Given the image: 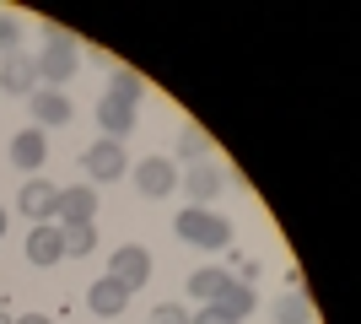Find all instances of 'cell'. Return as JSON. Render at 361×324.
<instances>
[{
	"instance_id": "10",
	"label": "cell",
	"mask_w": 361,
	"mask_h": 324,
	"mask_svg": "<svg viewBox=\"0 0 361 324\" xmlns=\"http://www.w3.org/2000/svg\"><path fill=\"white\" fill-rule=\"evenodd\" d=\"M92 216H97V189L92 184L60 189V205H54V222H60V227H81V222H92Z\"/></svg>"
},
{
	"instance_id": "11",
	"label": "cell",
	"mask_w": 361,
	"mask_h": 324,
	"mask_svg": "<svg viewBox=\"0 0 361 324\" xmlns=\"http://www.w3.org/2000/svg\"><path fill=\"white\" fill-rule=\"evenodd\" d=\"M44 162H49V140H44V130H38V124H27L22 136H11V168L44 173Z\"/></svg>"
},
{
	"instance_id": "26",
	"label": "cell",
	"mask_w": 361,
	"mask_h": 324,
	"mask_svg": "<svg viewBox=\"0 0 361 324\" xmlns=\"http://www.w3.org/2000/svg\"><path fill=\"white\" fill-rule=\"evenodd\" d=\"M0 324H16V319H6V313H0Z\"/></svg>"
},
{
	"instance_id": "6",
	"label": "cell",
	"mask_w": 361,
	"mask_h": 324,
	"mask_svg": "<svg viewBox=\"0 0 361 324\" xmlns=\"http://www.w3.org/2000/svg\"><path fill=\"white\" fill-rule=\"evenodd\" d=\"M16 205H22V216H27L32 227H38V222H54V205H60V184H49L44 173H32L27 184H22V195H16Z\"/></svg>"
},
{
	"instance_id": "14",
	"label": "cell",
	"mask_w": 361,
	"mask_h": 324,
	"mask_svg": "<svg viewBox=\"0 0 361 324\" xmlns=\"http://www.w3.org/2000/svg\"><path fill=\"white\" fill-rule=\"evenodd\" d=\"M254 303H259V292L248 287V281H238V276L226 281V287H221V297H216V308H221L232 324H243V319H248V313H254Z\"/></svg>"
},
{
	"instance_id": "21",
	"label": "cell",
	"mask_w": 361,
	"mask_h": 324,
	"mask_svg": "<svg viewBox=\"0 0 361 324\" xmlns=\"http://www.w3.org/2000/svg\"><path fill=\"white\" fill-rule=\"evenodd\" d=\"M16 49H22V22L0 16V54H16Z\"/></svg>"
},
{
	"instance_id": "17",
	"label": "cell",
	"mask_w": 361,
	"mask_h": 324,
	"mask_svg": "<svg viewBox=\"0 0 361 324\" xmlns=\"http://www.w3.org/2000/svg\"><path fill=\"white\" fill-rule=\"evenodd\" d=\"M226 281H232V276H226V270H216V265H205V270H195V276H189V297H195V303H216Z\"/></svg>"
},
{
	"instance_id": "18",
	"label": "cell",
	"mask_w": 361,
	"mask_h": 324,
	"mask_svg": "<svg viewBox=\"0 0 361 324\" xmlns=\"http://www.w3.org/2000/svg\"><path fill=\"white\" fill-rule=\"evenodd\" d=\"M60 244H65V254L87 260L92 248H97V227H92V222H81V227H60Z\"/></svg>"
},
{
	"instance_id": "3",
	"label": "cell",
	"mask_w": 361,
	"mask_h": 324,
	"mask_svg": "<svg viewBox=\"0 0 361 324\" xmlns=\"http://www.w3.org/2000/svg\"><path fill=\"white\" fill-rule=\"evenodd\" d=\"M130 179H135V189L146 200H167L178 189V162L173 157H140L135 168H130Z\"/></svg>"
},
{
	"instance_id": "22",
	"label": "cell",
	"mask_w": 361,
	"mask_h": 324,
	"mask_svg": "<svg viewBox=\"0 0 361 324\" xmlns=\"http://www.w3.org/2000/svg\"><path fill=\"white\" fill-rule=\"evenodd\" d=\"M151 324H189V313H183L178 303H157V308H151Z\"/></svg>"
},
{
	"instance_id": "13",
	"label": "cell",
	"mask_w": 361,
	"mask_h": 324,
	"mask_svg": "<svg viewBox=\"0 0 361 324\" xmlns=\"http://www.w3.org/2000/svg\"><path fill=\"white\" fill-rule=\"evenodd\" d=\"M27 260H32V265H60V260H65L60 222H38V227L27 232Z\"/></svg>"
},
{
	"instance_id": "2",
	"label": "cell",
	"mask_w": 361,
	"mask_h": 324,
	"mask_svg": "<svg viewBox=\"0 0 361 324\" xmlns=\"http://www.w3.org/2000/svg\"><path fill=\"white\" fill-rule=\"evenodd\" d=\"M108 281H119L124 292L135 297L140 287L151 281V248H146V244H124V248H114V260H108Z\"/></svg>"
},
{
	"instance_id": "19",
	"label": "cell",
	"mask_w": 361,
	"mask_h": 324,
	"mask_svg": "<svg viewBox=\"0 0 361 324\" xmlns=\"http://www.w3.org/2000/svg\"><path fill=\"white\" fill-rule=\"evenodd\" d=\"M205 152H211V136H205L200 124H183V136H178V157H183V162H205Z\"/></svg>"
},
{
	"instance_id": "24",
	"label": "cell",
	"mask_w": 361,
	"mask_h": 324,
	"mask_svg": "<svg viewBox=\"0 0 361 324\" xmlns=\"http://www.w3.org/2000/svg\"><path fill=\"white\" fill-rule=\"evenodd\" d=\"M16 324H54V319H49V313H22Z\"/></svg>"
},
{
	"instance_id": "16",
	"label": "cell",
	"mask_w": 361,
	"mask_h": 324,
	"mask_svg": "<svg viewBox=\"0 0 361 324\" xmlns=\"http://www.w3.org/2000/svg\"><path fill=\"white\" fill-rule=\"evenodd\" d=\"M275 324H313V308H307V292H302V281L291 287L286 297H275Z\"/></svg>"
},
{
	"instance_id": "15",
	"label": "cell",
	"mask_w": 361,
	"mask_h": 324,
	"mask_svg": "<svg viewBox=\"0 0 361 324\" xmlns=\"http://www.w3.org/2000/svg\"><path fill=\"white\" fill-rule=\"evenodd\" d=\"M87 308L92 313H103V319H114V313H124V308H130V292H124V287H119V281H92V292H87Z\"/></svg>"
},
{
	"instance_id": "7",
	"label": "cell",
	"mask_w": 361,
	"mask_h": 324,
	"mask_svg": "<svg viewBox=\"0 0 361 324\" xmlns=\"http://www.w3.org/2000/svg\"><path fill=\"white\" fill-rule=\"evenodd\" d=\"M0 92L6 97H32L38 92V65H32V54H0Z\"/></svg>"
},
{
	"instance_id": "12",
	"label": "cell",
	"mask_w": 361,
	"mask_h": 324,
	"mask_svg": "<svg viewBox=\"0 0 361 324\" xmlns=\"http://www.w3.org/2000/svg\"><path fill=\"white\" fill-rule=\"evenodd\" d=\"M32 103V124H38V130H60V124H71V97L65 92H54V87H44V92H32L27 97Z\"/></svg>"
},
{
	"instance_id": "25",
	"label": "cell",
	"mask_w": 361,
	"mask_h": 324,
	"mask_svg": "<svg viewBox=\"0 0 361 324\" xmlns=\"http://www.w3.org/2000/svg\"><path fill=\"white\" fill-rule=\"evenodd\" d=\"M0 232H6V211H0Z\"/></svg>"
},
{
	"instance_id": "9",
	"label": "cell",
	"mask_w": 361,
	"mask_h": 324,
	"mask_svg": "<svg viewBox=\"0 0 361 324\" xmlns=\"http://www.w3.org/2000/svg\"><path fill=\"white\" fill-rule=\"evenodd\" d=\"M178 189L189 195V205H205V211H211V200L226 189V179H221V168H216V162H195V168L178 179Z\"/></svg>"
},
{
	"instance_id": "5",
	"label": "cell",
	"mask_w": 361,
	"mask_h": 324,
	"mask_svg": "<svg viewBox=\"0 0 361 324\" xmlns=\"http://www.w3.org/2000/svg\"><path fill=\"white\" fill-rule=\"evenodd\" d=\"M32 65H38V81L60 92L65 81H71L75 71H81V54H75V44H49L44 54H32Z\"/></svg>"
},
{
	"instance_id": "20",
	"label": "cell",
	"mask_w": 361,
	"mask_h": 324,
	"mask_svg": "<svg viewBox=\"0 0 361 324\" xmlns=\"http://www.w3.org/2000/svg\"><path fill=\"white\" fill-rule=\"evenodd\" d=\"M108 92H119V97H130V103H140V92H146V81L135 76V71H114V87Z\"/></svg>"
},
{
	"instance_id": "8",
	"label": "cell",
	"mask_w": 361,
	"mask_h": 324,
	"mask_svg": "<svg viewBox=\"0 0 361 324\" xmlns=\"http://www.w3.org/2000/svg\"><path fill=\"white\" fill-rule=\"evenodd\" d=\"M135 119H140V103H130V97H119V92H108L103 103H97V124H103L108 140L135 136Z\"/></svg>"
},
{
	"instance_id": "4",
	"label": "cell",
	"mask_w": 361,
	"mask_h": 324,
	"mask_svg": "<svg viewBox=\"0 0 361 324\" xmlns=\"http://www.w3.org/2000/svg\"><path fill=\"white\" fill-rule=\"evenodd\" d=\"M124 168H130V162H124V140H92L87 152H81V173H87V179H97V184H114V179H124Z\"/></svg>"
},
{
	"instance_id": "23",
	"label": "cell",
	"mask_w": 361,
	"mask_h": 324,
	"mask_svg": "<svg viewBox=\"0 0 361 324\" xmlns=\"http://www.w3.org/2000/svg\"><path fill=\"white\" fill-rule=\"evenodd\" d=\"M189 324H232V319H226V313L216 308V303H205L200 313H189Z\"/></svg>"
},
{
	"instance_id": "1",
	"label": "cell",
	"mask_w": 361,
	"mask_h": 324,
	"mask_svg": "<svg viewBox=\"0 0 361 324\" xmlns=\"http://www.w3.org/2000/svg\"><path fill=\"white\" fill-rule=\"evenodd\" d=\"M173 227H178L183 244L211 248V254H221V248L232 244V222H226V216H216V211H205V205H183Z\"/></svg>"
}]
</instances>
